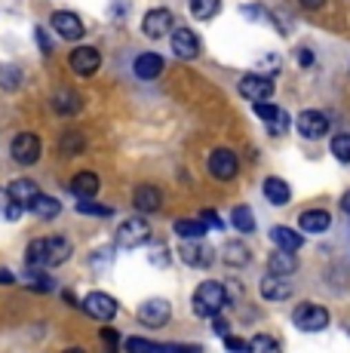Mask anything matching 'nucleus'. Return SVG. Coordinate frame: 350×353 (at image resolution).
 <instances>
[{
  "label": "nucleus",
  "mask_w": 350,
  "mask_h": 353,
  "mask_svg": "<svg viewBox=\"0 0 350 353\" xmlns=\"http://www.w3.org/2000/svg\"><path fill=\"white\" fill-rule=\"evenodd\" d=\"M31 268H59L71 258V243L65 236H43V240H31L25 249Z\"/></svg>",
  "instance_id": "f257e3e1"
},
{
  "label": "nucleus",
  "mask_w": 350,
  "mask_h": 353,
  "mask_svg": "<svg viewBox=\"0 0 350 353\" xmlns=\"http://www.w3.org/2000/svg\"><path fill=\"white\" fill-rule=\"evenodd\" d=\"M225 307H227V289L221 286V283H215V280L200 283L197 292H194V314L212 320V316L221 314Z\"/></svg>",
  "instance_id": "f03ea898"
},
{
  "label": "nucleus",
  "mask_w": 350,
  "mask_h": 353,
  "mask_svg": "<svg viewBox=\"0 0 350 353\" xmlns=\"http://www.w3.org/2000/svg\"><path fill=\"white\" fill-rule=\"evenodd\" d=\"M292 323L298 325L301 332H322L329 325V310L320 307V304L305 301V304H298V307H295Z\"/></svg>",
  "instance_id": "7ed1b4c3"
},
{
  "label": "nucleus",
  "mask_w": 350,
  "mask_h": 353,
  "mask_svg": "<svg viewBox=\"0 0 350 353\" xmlns=\"http://www.w3.org/2000/svg\"><path fill=\"white\" fill-rule=\"evenodd\" d=\"M151 240V228L141 219H126L123 225L117 228V246L120 249H138Z\"/></svg>",
  "instance_id": "20e7f679"
},
{
  "label": "nucleus",
  "mask_w": 350,
  "mask_h": 353,
  "mask_svg": "<svg viewBox=\"0 0 350 353\" xmlns=\"http://www.w3.org/2000/svg\"><path fill=\"white\" fill-rule=\"evenodd\" d=\"M10 154L19 166H34L40 157V139L34 132H19L10 145Z\"/></svg>",
  "instance_id": "39448f33"
},
{
  "label": "nucleus",
  "mask_w": 350,
  "mask_h": 353,
  "mask_svg": "<svg viewBox=\"0 0 350 353\" xmlns=\"http://www.w3.org/2000/svg\"><path fill=\"white\" fill-rule=\"evenodd\" d=\"M117 307L120 304L114 301L107 292H90V295L83 298V310L92 316V320H102V323L114 320V316H117Z\"/></svg>",
  "instance_id": "423d86ee"
},
{
  "label": "nucleus",
  "mask_w": 350,
  "mask_h": 353,
  "mask_svg": "<svg viewBox=\"0 0 350 353\" xmlns=\"http://www.w3.org/2000/svg\"><path fill=\"white\" fill-rule=\"evenodd\" d=\"M240 96L249 101H267L274 96V80L265 74H246L240 77Z\"/></svg>",
  "instance_id": "0eeeda50"
},
{
  "label": "nucleus",
  "mask_w": 350,
  "mask_h": 353,
  "mask_svg": "<svg viewBox=\"0 0 350 353\" xmlns=\"http://www.w3.org/2000/svg\"><path fill=\"white\" fill-rule=\"evenodd\" d=\"M172 316V304L166 301V298H151V301H145L138 307V320L145 325H151V329H160V325H166Z\"/></svg>",
  "instance_id": "6e6552de"
},
{
  "label": "nucleus",
  "mask_w": 350,
  "mask_h": 353,
  "mask_svg": "<svg viewBox=\"0 0 350 353\" xmlns=\"http://www.w3.org/2000/svg\"><path fill=\"white\" fill-rule=\"evenodd\" d=\"M240 163H237V154L227 151V148H218V151L209 154V172L215 175L218 181H231L237 175Z\"/></svg>",
  "instance_id": "1a4fd4ad"
},
{
  "label": "nucleus",
  "mask_w": 350,
  "mask_h": 353,
  "mask_svg": "<svg viewBox=\"0 0 350 353\" xmlns=\"http://www.w3.org/2000/svg\"><path fill=\"white\" fill-rule=\"evenodd\" d=\"M141 31H145L151 40L166 37V34L172 31V12H169V10H163V6L151 10L145 19H141Z\"/></svg>",
  "instance_id": "9d476101"
},
{
  "label": "nucleus",
  "mask_w": 350,
  "mask_h": 353,
  "mask_svg": "<svg viewBox=\"0 0 350 353\" xmlns=\"http://www.w3.org/2000/svg\"><path fill=\"white\" fill-rule=\"evenodd\" d=\"M99 65H102V56H99V50H92V46H77V50L71 52V68L80 77H92V74L99 71Z\"/></svg>",
  "instance_id": "9b49d317"
},
{
  "label": "nucleus",
  "mask_w": 350,
  "mask_h": 353,
  "mask_svg": "<svg viewBox=\"0 0 350 353\" xmlns=\"http://www.w3.org/2000/svg\"><path fill=\"white\" fill-rule=\"evenodd\" d=\"M172 52H175L178 59H185V62L197 59V56H200V40H197V34H194L191 28L172 31Z\"/></svg>",
  "instance_id": "f8f14e48"
},
{
  "label": "nucleus",
  "mask_w": 350,
  "mask_h": 353,
  "mask_svg": "<svg viewBox=\"0 0 350 353\" xmlns=\"http://www.w3.org/2000/svg\"><path fill=\"white\" fill-rule=\"evenodd\" d=\"M255 114H258V117L271 126L274 135H282L289 129V114L282 111V108L271 105V101H255Z\"/></svg>",
  "instance_id": "ddd939ff"
},
{
  "label": "nucleus",
  "mask_w": 350,
  "mask_h": 353,
  "mask_svg": "<svg viewBox=\"0 0 350 353\" xmlns=\"http://www.w3.org/2000/svg\"><path fill=\"white\" fill-rule=\"evenodd\" d=\"M298 132L305 135V139H322V135L329 132V117L320 111H305L298 117Z\"/></svg>",
  "instance_id": "4468645a"
},
{
  "label": "nucleus",
  "mask_w": 350,
  "mask_h": 353,
  "mask_svg": "<svg viewBox=\"0 0 350 353\" xmlns=\"http://www.w3.org/2000/svg\"><path fill=\"white\" fill-rule=\"evenodd\" d=\"M52 28H56V34L65 37V40L83 37V22H80L74 12H56V16H52Z\"/></svg>",
  "instance_id": "2eb2a0df"
},
{
  "label": "nucleus",
  "mask_w": 350,
  "mask_h": 353,
  "mask_svg": "<svg viewBox=\"0 0 350 353\" xmlns=\"http://www.w3.org/2000/svg\"><path fill=\"white\" fill-rule=\"evenodd\" d=\"M6 191H10V196L16 203H22L25 209H34V203H37V196H40V188L31 179H16L10 188H6Z\"/></svg>",
  "instance_id": "dca6fc26"
},
{
  "label": "nucleus",
  "mask_w": 350,
  "mask_h": 353,
  "mask_svg": "<svg viewBox=\"0 0 350 353\" xmlns=\"http://www.w3.org/2000/svg\"><path fill=\"white\" fill-rule=\"evenodd\" d=\"M298 270V258H295V252H289V249H280L274 252L271 258H267V274H277V276H289Z\"/></svg>",
  "instance_id": "f3484780"
},
{
  "label": "nucleus",
  "mask_w": 350,
  "mask_h": 353,
  "mask_svg": "<svg viewBox=\"0 0 350 353\" xmlns=\"http://www.w3.org/2000/svg\"><path fill=\"white\" fill-rule=\"evenodd\" d=\"M132 203H136L138 212H157L163 206V194L157 191L154 185H141L136 194H132Z\"/></svg>",
  "instance_id": "a211bd4d"
},
{
  "label": "nucleus",
  "mask_w": 350,
  "mask_h": 353,
  "mask_svg": "<svg viewBox=\"0 0 350 353\" xmlns=\"http://www.w3.org/2000/svg\"><path fill=\"white\" fill-rule=\"evenodd\" d=\"M329 225H332V215L326 209H311V212H301L298 228L307 230V234H326Z\"/></svg>",
  "instance_id": "6ab92c4d"
},
{
  "label": "nucleus",
  "mask_w": 350,
  "mask_h": 353,
  "mask_svg": "<svg viewBox=\"0 0 350 353\" xmlns=\"http://www.w3.org/2000/svg\"><path fill=\"white\" fill-rule=\"evenodd\" d=\"M99 188H102V181H99V175L96 172H77L71 179V185H68V191L74 194V196H96L99 194Z\"/></svg>",
  "instance_id": "aec40b11"
},
{
  "label": "nucleus",
  "mask_w": 350,
  "mask_h": 353,
  "mask_svg": "<svg viewBox=\"0 0 350 353\" xmlns=\"http://www.w3.org/2000/svg\"><path fill=\"white\" fill-rule=\"evenodd\" d=\"M136 74L141 80H157L160 74H163V59H160L157 52H141L136 59Z\"/></svg>",
  "instance_id": "412c9836"
},
{
  "label": "nucleus",
  "mask_w": 350,
  "mask_h": 353,
  "mask_svg": "<svg viewBox=\"0 0 350 353\" xmlns=\"http://www.w3.org/2000/svg\"><path fill=\"white\" fill-rule=\"evenodd\" d=\"M265 196H267V203H274V206H286L289 203V196H292V191H289V181H282L277 179V175H271V179H265Z\"/></svg>",
  "instance_id": "4be33fe9"
},
{
  "label": "nucleus",
  "mask_w": 350,
  "mask_h": 353,
  "mask_svg": "<svg viewBox=\"0 0 350 353\" xmlns=\"http://www.w3.org/2000/svg\"><path fill=\"white\" fill-rule=\"evenodd\" d=\"M261 295H265L267 301H286V298L292 295V286H289L282 276L271 274L267 280H261Z\"/></svg>",
  "instance_id": "5701e85b"
},
{
  "label": "nucleus",
  "mask_w": 350,
  "mask_h": 353,
  "mask_svg": "<svg viewBox=\"0 0 350 353\" xmlns=\"http://www.w3.org/2000/svg\"><path fill=\"white\" fill-rule=\"evenodd\" d=\"M271 240L277 243L280 249H289V252H298L301 243H305L298 230H292V228H286V225H277V228H274V230H271Z\"/></svg>",
  "instance_id": "b1692460"
},
{
  "label": "nucleus",
  "mask_w": 350,
  "mask_h": 353,
  "mask_svg": "<svg viewBox=\"0 0 350 353\" xmlns=\"http://www.w3.org/2000/svg\"><path fill=\"white\" fill-rule=\"evenodd\" d=\"M83 148H86V139L77 129H68V132H62V139H59V154H62V157H77V154H83Z\"/></svg>",
  "instance_id": "393cba45"
},
{
  "label": "nucleus",
  "mask_w": 350,
  "mask_h": 353,
  "mask_svg": "<svg viewBox=\"0 0 350 353\" xmlns=\"http://www.w3.org/2000/svg\"><path fill=\"white\" fill-rule=\"evenodd\" d=\"M221 261H225L227 268H243V264H249V249L237 240L225 243V246H221Z\"/></svg>",
  "instance_id": "a878e982"
},
{
  "label": "nucleus",
  "mask_w": 350,
  "mask_h": 353,
  "mask_svg": "<svg viewBox=\"0 0 350 353\" xmlns=\"http://www.w3.org/2000/svg\"><path fill=\"white\" fill-rule=\"evenodd\" d=\"M209 230L203 219H178L175 221V234L181 236V240H200V236Z\"/></svg>",
  "instance_id": "bb28decb"
},
{
  "label": "nucleus",
  "mask_w": 350,
  "mask_h": 353,
  "mask_svg": "<svg viewBox=\"0 0 350 353\" xmlns=\"http://www.w3.org/2000/svg\"><path fill=\"white\" fill-rule=\"evenodd\" d=\"M209 252H206L203 246H200L197 240H191V243H181V258H185V264H191V268H206L209 264V258H206Z\"/></svg>",
  "instance_id": "cd10ccee"
},
{
  "label": "nucleus",
  "mask_w": 350,
  "mask_h": 353,
  "mask_svg": "<svg viewBox=\"0 0 350 353\" xmlns=\"http://www.w3.org/2000/svg\"><path fill=\"white\" fill-rule=\"evenodd\" d=\"M52 108H56L59 114H77L80 108H83V99H80L74 90H62L56 99H52Z\"/></svg>",
  "instance_id": "c85d7f7f"
},
{
  "label": "nucleus",
  "mask_w": 350,
  "mask_h": 353,
  "mask_svg": "<svg viewBox=\"0 0 350 353\" xmlns=\"http://www.w3.org/2000/svg\"><path fill=\"white\" fill-rule=\"evenodd\" d=\"M231 221H234V228H237L240 234H252L255 230V215H252V209L249 206H234Z\"/></svg>",
  "instance_id": "c756f323"
},
{
  "label": "nucleus",
  "mask_w": 350,
  "mask_h": 353,
  "mask_svg": "<svg viewBox=\"0 0 350 353\" xmlns=\"http://www.w3.org/2000/svg\"><path fill=\"white\" fill-rule=\"evenodd\" d=\"M25 286H28L31 292H52L56 289V283L43 274V268H34L28 276H25Z\"/></svg>",
  "instance_id": "7c9ffc66"
},
{
  "label": "nucleus",
  "mask_w": 350,
  "mask_h": 353,
  "mask_svg": "<svg viewBox=\"0 0 350 353\" xmlns=\"http://www.w3.org/2000/svg\"><path fill=\"white\" fill-rule=\"evenodd\" d=\"M221 0H191V12L194 19H200V22H206V19H212L215 12H218Z\"/></svg>",
  "instance_id": "2f4dec72"
},
{
  "label": "nucleus",
  "mask_w": 350,
  "mask_h": 353,
  "mask_svg": "<svg viewBox=\"0 0 350 353\" xmlns=\"http://www.w3.org/2000/svg\"><path fill=\"white\" fill-rule=\"evenodd\" d=\"M34 212L40 215V219H56V215L62 212V206H59V200H52V196H43V194H40L37 203H34Z\"/></svg>",
  "instance_id": "473e14b6"
},
{
  "label": "nucleus",
  "mask_w": 350,
  "mask_h": 353,
  "mask_svg": "<svg viewBox=\"0 0 350 353\" xmlns=\"http://www.w3.org/2000/svg\"><path fill=\"white\" fill-rule=\"evenodd\" d=\"M332 157L338 163H350V135L347 132H338L332 139Z\"/></svg>",
  "instance_id": "72a5a7b5"
},
{
  "label": "nucleus",
  "mask_w": 350,
  "mask_h": 353,
  "mask_svg": "<svg viewBox=\"0 0 350 353\" xmlns=\"http://www.w3.org/2000/svg\"><path fill=\"white\" fill-rule=\"evenodd\" d=\"M19 83H22V71H19V68H12V65L0 68V86H3L6 92H12Z\"/></svg>",
  "instance_id": "f704fd0d"
},
{
  "label": "nucleus",
  "mask_w": 350,
  "mask_h": 353,
  "mask_svg": "<svg viewBox=\"0 0 350 353\" xmlns=\"http://www.w3.org/2000/svg\"><path fill=\"white\" fill-rule=\"evenodd\" d=\"M77 212L80 215H99V219H107V215H111V209L102 206V203H92V196H83V200L77 203Z\"/></svg>",
  "instance_id": "c9c22d12"
},
{
  "label": "nucleus",
  "mask_w": 350,
  "mask_h": 353,
  "mask_svg": "<svg viewBox=\"0 0 350 353\" xmlns=\"http://www.w3.org/2000/svg\"><path fill=\"white\" fill-rule=\"evenodd\" d=\"M249 350H255V353L274 350V353H277L280 350V341H274V338H267V335H255L252 341H249Z\"/></svg>",
  "instance_id": "e433bc0d"
},
{
  "label": "nucleus",
  "mask_w": 350,
  "mask_h": 353,
  "mask_svg": "<svg viewBox=\"0 0 350 353\" xmlns=\"http://www.w3.org/2000/svg\"><path fill=\"white\" fill-rule=\"evenodd\" d=\"M126 347L132 353H141V350H169L166 344H157V341H147V338H130L126 341Z\"/></svg>",
  "instance_id": "4c0bfd02"
},
{
  "label": "nucleus",
  "mask_w": 350,
  "mask_h": 353,
  "mask_svg": "<svg viewBox=\"0 0 350 353\" xmlns=\"http://www.w3.org/2000/svg\"><path fill=\"white\" fill-rule=\"evenodd\" d=\"M200 219H203L206 225H209V230H221V228H225V221H221V215H218V212H212V209H206V212L200 215Z\"/></svg>",
  "instance_id": "58836bf2"
},
{
  "label": "nucleus",
  "mask_w": 350,
  "mask_h": 353,
  "mask_svg": "<svg viewBox=\"0 0 350 353\" xmlns=\"http://www.w3.org/2000/svg\"><path fill=\"white\" fill-rule=\"evenodd\" d=\"M3 215H6L10 221H19V219L25 215V206H22V203H16V200H10V206L3 209Z\"/></svg>",
  "instance_id": "ea45409f"
},
{
  "label": "nucleus",
  "mask_w": 350,
  "mask_h": 353,
  "mask_svg": "<svg viewBox=\"0 0 350 353\" xmlns=\"http://www.w3.org/2000/svg\"><path fill=\"white\" fill-rule=\"evenodd\" d=\"M227 304H237L240 298H243V286H240V283H227Z\"/></svg>",
  "instance_id": "a19ab883"
},
{
  "label": "nucleus",
  "mask_w": 350,
  "mask_h": 353,
  "mask_svg": "<svg viewBox=\"0 0 350 353\" xmlns=\"http://www.w3.org/2000/svg\"><path fill=\"white\" fill-rule=\"evenodd\" d=\"M225 347L227 350H249V341H243V338H225Z\"/></svg>",
  "instance_id": "79ce46f5"
},
{
  "label": "nucleus",
  "mask_w": 350,
  "mask_h": 353,
  "mask_svg": "<svg viewBox=\"0 0 350 353\" xmlns=\"http://www.w3.org/2000/svg\"><path fill=\"white\" fill-rule=\"evenodd\" d=\"M102 341L107 344V347H117V344H120V335H117L114 329H102Z\"/></svg>",
  "instance_id": "37998d69"
},
{
  "label": "nucleus",
  "mask_w": 350,
  "mask_h": 353,
  "mask_svg": "<svg viewBox=\"0 0 350 353\" xmlns=\"http://www.w3.org/2000/svg\"><path fill=\"white\" fill-rule=\"evenodd\" d=\"M212 329L218 332V335H227V320H225L221 314H215V316H212Z\"/></svg>",
  "instance_id": "c03bdc74"
},
{
  "label": "nucleus",
  "mask_w": 350,
  "mask_h": 353,
  "mask_svg": "<svg viewBox=\"0 0 350 353\" xmlns=\"http://www.w3.org/2000/svg\"><path fill=\"white\" fill-rule=\"evenodd\" d=\"M298 65L301 68H311L313 65V52L311 50H298Z\"/></svg>",
  "instance_id": "a18cd8bd"
},
{
  "label": "nucleus",
  "mask_w": 350,
  "mask_h": 353,
  "mask_svg": "<svg viewBox=\"0 0 350 353\" xmlns=\"http://www.w3.org/2000/svg\"><path fill=\"white\" fill-rule=\"evenodd\" d=\"M154 264H169V249H157V252L151 255Z\"/></svg>",
  "instance_id": "49530a36"
},
{
  "label": "nucleus",
  "mask_w": 350,
  "mask_h": 353,
  "mask_svg": "<svg viewBox=\"0 0 350 353\" xmlns=\"http://www.w3.org/2000/svg\"><path fill=\"white\" fill-rule=\"evenodd\" d=\"M37 43H40V50H43V52H50V50H52V43H50V40H46L43 28H37Z\"/></svg>",
  "instance_id": "de8ad7c7"
},
{
  "label": "nucleus",
  "mask_w": 350,
  "mask_h": 353,
  "mask_svg": "<svg viewBox=\"0 0 350 353\" xmlns=\"http://www.w3.org/2000/svg\"><path fill=\"white\" fill-rule=\"evenodd\" d=\"M10 283H16V276H12L6 268H0V286H10Z\"/></svg>",
  "instance_id": "09e8293b"
},
{
  "label": "nucleus",
  "mask_w": 350,
  "mask_h": 353,
  "mask_svg": "<svg viewBox=\"0 0 350 353\" xmlns=\"http://www.w3.org/2000/svg\"><path fill=\"white\" fill-rule=\"evenodd\" d=\"M301 6H305V10H320L322 3H326V0H298Z\"/></svg>",
  "instance_id": "8fccbe9b"
},
{
  "label": "nucleus",
  "mask_w": 350,
  "mask_h": 353,
  "mask_svg": "<svg viewBox=\"0 0 350 353\" xmlns=\"http://www.w3.org/2000/svg\"><path fill=\"white\" fill-rule=\"evenodd\" d=\"M341 209H344V212L350 215V191H347L344 196H341Z\"/></svg>",
  "instance_id": "3c124183"
},
{
  "label": "nucleus",
  "mask_w": 350,
  "mask_h": 353,
  "mask_svg": "<svg viewBox=\"0 0 350 353\" xmlns=\"http://www.w3.org/2000/svg\"><path fill=\"white\" fill-rule=\"evenodd\" d=\"M65 301H68L71 307H77V295H74V292H65Z\"/></svg>",
  "instance_id": "603ef678"
}]
</instances>
